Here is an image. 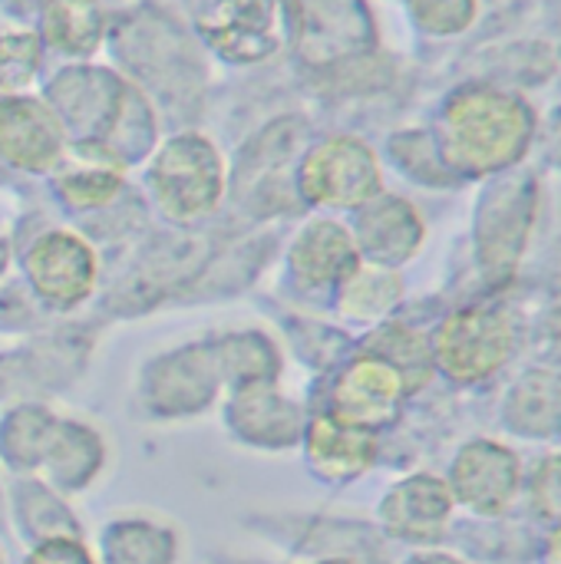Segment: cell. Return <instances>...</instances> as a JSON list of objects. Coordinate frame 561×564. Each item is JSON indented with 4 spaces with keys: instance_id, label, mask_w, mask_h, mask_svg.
<instances>
[{
    "instance_id": "7c38bea8",
    "label": "cell",
    "mask_w": 561,
    "mask_h": 564,
    "mask_svg": "<svg viewBox=\"0 0 561 564\" xmlns=\"http://www.w3.org/2000/svg\"><path fill=\"white\" fill-rule=\"evenodd\" d=\"M506 423L513 433L546 440L561 433V373L532 370L506 400Z\"/></svg>"
},
{
    "instance_id": "ac0fdd59",
    "label": "cell",
    "mask_w": 561,
    "mask_h": 564,
    "mask_svg": "<svg viewBox=\"0 0 561 564\" xmlns=\"http://www.w3.org/2000/svg\"><path fill=\"white\" fill-rule=\"evenodd\" d=\"M36 40L20 33V36H7L0 40V89H17L20 83H26L36 69Z\"/></svg>"
},
{
    "instance_id": "5bb4252c",
    "label": "cell",
    "mask_w": 561,
    "mask_h": 564,
    "mask_svg": "<svg viewBox=\"0 0 561 564\" xmlns=\"http://www.w3.org/2000/svg\"><path fill=\"white\" fill-rule=\"evenodd\" d=\"M291 261L308 281H331L341 278L344 268H354V241L337 225H314Z\"/></svg>"
},
{
    "instance_id": "ba28073f",
    "label": "cell",
    "mask_w": 561,
    "mask_h": 564,
    "mask_svg": "<svg viewBox=\"0 0 561 564\" xmlns=\"http://www.w3.org/2000/svg\"><path fill=\"white\" fill-rule=\"evenodd\" d=\"M503 192L506 195L489 205V221H483V235H479V258L489 278L513 274L532 228V205H536V198L529 195L532 182L529 185L509 182Z\"/></svg>"
},
{
    "instance_id": "603a6c76",
    "label": "cell",
    "mask_w": 561,
    "mask_h": 564,
    "mask_svg": "<svg viewBox=\"0 0 561 564\" xmlns=\"http://www.w3.org/2000/svg\"><path fill=\"white\" fill-rule=\"evenodd\" d=\"M546 562L561 564V529L549 539V552H546Z\"/></svg>"
},
{
    "instance_id": "8992f818",
    "label": "cell",
    "mask_w": 561,
    "mask_h": 564,
    "mask_svg": "<svg viewBox=\"0 0 561 564\" xmlns=\"http://www.w3.org/2000/svg\"><path fill=\"white\" fill-rule=\"evenodd\" d=\"M274 13V0H212V7L198 10V23L222 53L235 59H258L278 46Z\"/></svg>"
},
{
    "instance_id": "d6986e66",
    "label": "cell",
    "mask_w": 561,
    "mask_h": 564,
    "mask_svg": "<svg viewBox=\"0 0 561 564\" xmlns=\"http://www.w3.org/2000/svg\"><path fill=\"white\" fill-rule=\"evenodd\" d=\"M116 185H119V175H109L106 169H86V172H73L63 178V195L79 205H96V202H106Z\"/></svg>"
},
{
    "instance_id": "277c9868",
    "label": "cell",
    "mask_w": 561,
    "mask_h": 564,
    "mask_svg": "<svg viewBox=\"0 0 561 564\" xmlns=\"http://www.w3.org/2000/svg\"><path fill=\"white\" fill-rule=\"evenodd\" d=\"M522 489V463L513 449L479 440L453 466V492L476 516H503Z\"/></svg>"
},
{
    "instance_id": "4fadbf2b",
    "label": "cell",
    "mask_w": 561,
    "mask_h": 564,
    "mask_svg": "<svg viewBox=\"0 0 561 564\" xmlns=\"http://www.w3.org/2000/svg\"><path fill=\"white\" fill-rule=\"evenodd\" d=\"M377 443L370 430L350 426L344 420H317L311 430L314 466L331 479H350L374 463Z\"/></svg>"
},
{
    "instance_id": "8fae6325",
    "label": "cell",
    "mask_w": 561,
    "mask_h": 564,
    "mask_svg": "<svg viewBox=\"0 0 561 564\" xmlns=\"http://www.w3.org/2000/svg\"><path fill=\"white\" fill-rule=\"evenodd\" d=\"M0 152L30 169H43L60 155V122L33 99H10L0 106Z\"/></svg>"
},
{
    "instance_id": "9a60e30c",
    "label": "cell",
    "mask_w": 561,
    "mask_h": 564,
    "mask_svg": "<svg viewBox=\"0 0 561 564\" xmlns=\"http://www.w3.org/2000/svg\"><path fill=\"white\" fill-rule=\"evenodd\" d=\"M103 13L96 0H53L46 10V36L66 53H86L96 46Z\"/></svg>"
},
{
    "instance_id": "ffe728a7",
    "label": "cell",
    "mask_w": 561,
    "mask_h": 564,
    "mask_svg": "<svg viewBox=\"0 0 561 564\" xmlns=\"http://www.w3.org/2000/svg\"><path fill=\"white\" fill-rule=\"evenodd\" d=\"M532 502L542 516L561 519V456L539 466L532 482Z\"/></svg>"
},
{
    "instance_id": "30bf717a",
    "label": "cell",
    "mask_w": 561,
    "mask_h": 564,
    "mask_svg": "<svg viewBox=\"0 0 561 564\" xmlns=\"http://www.w3.org/2000/svg\"><path fill=\"white\" fill-rule=\"evenodd\" d=\"M450 512H453V492L446 482L433 476L407 479L384 502V522L390 525V532L413 542L440 539L450 522Z\"/></svg>"
},
{
    "instance_id": "2e32d148",
    "label": "cell",
    "mask_w": 561,
    "mask_h": 564,
    "mask_svg": "<svg viewBox=\"0 0 561 564\" xmlns=\"http://www.w3.org/2000/svg\"><path fill=\"white\" fill-rule=\"evenodd\" d=\"M387 218H390V225L384 221V208H377L367 218L364 231H367L370 248H377L380 258H393V261L417 251V241L423 235V228L417 221V212L410 205H403V202H387Z\"/></svg>"
},
{
    "instance_id": "e0dca14e",
    "label": "cell",
    "mask_w": 561,
    "mask_h": 564,
    "mask_svg": "<svg viewBox=\"0 0 561 564\" xmlns=\"http://www.w3.org/2000/svg\"><path fill=\"white\" fill-rule=\"evenodd\" d=\"M410 10L423 30L450 36L473 23L476 0H410Z\"/></svg>"
},
{
    "instance_id": "7402d4cb",
    "label": "cell",
    "mask_w": 561,
    "mask_h": 564,
    "mask_svg": "<svg viewBox=\"0 0 561 564\" xmlns=\"http://www.w3.org/2000/svg\"><path fill=\"white\" fill-rule=\"evenodd\" d=\"M549 155L561 169V109H555V116L549 119Z\"/></svg>"
},
{
    "instance_id": "cb8c5ba5",
    "label": "cell",
    "mask_w": 561,
    "mask_h": 564,
    "mask_svg": "<svg viewBox=\"0 0 561 564\" xmlns=\"http://www.w3.org/2000/svg\"><path fill=\"white\" fill-rule=\"evenodd\" d=\"M420 564H460V562H453V558H423Z\"/></svg>"
},
{
    "instance_id": "5b68a950",
    "label": "cell",
    "mask_w": 561,
    "mask_h": 564,
    "mask_svg": "<svg viewBox=\"0 0 561 564\" xmlns=\"http://www.w3.org/2000/svg\"><path fill=\"white\" fill-rule=\"evenodd\" d=\"M159 198L172 215H198L218 198V155L198 139L185 135L165 145L155 165Z\"/></svg>"
},
{
    "instance_id": "9c48e42d",
    "label": "cell",
    "mask_w": 561,
    "mask_h": 564,
    "mask_svg": "<svg viewBox=\"0 0 561 564\" xmlns=\"http://www.w3.org/2000/svg\"><path fill=\"white\" fill-rule=\"evenodd\" d=\"M30 274H33V284L40 288V294H46L50 301L76 304L93 288V274H96L93 251L86 248V241H79L66 231L50 235L33 248Z\"/></svg>"
},
{
    "instance_id": "3957f363",
    "label": "cell",
    "mask_w": 561,
    "mask_h": 564,
    "mask_svg": "<svg viewBox=\"0 0 561 564\" xmlns=\"http://www.w3.org/2000/svg\"><path fill=\"white\" fill-rule=\"evenodd\" d=\"M380 188L374 152L357 139H331L304 162V192L327 205H360Z\"/></svg>"
},
{
    "instance_id": "52a82bcc",
    "label": "cell",
    "mask_w": 561,
    "mask_h": 564,
    "mask_svg": "<svg viewBox=\"0 0 561 564\" xmlns=\"http://www.w3.org/2000/svg\"><path fill=\"white\" fill-rule=\"evenodd\" d=\"M403 390H407V380L390 360L364 357L337 383V420L374 430L393 420Z\"/></svg>"
},
{
    "instance_id": "44dd1931",
    "label": "cell",
    "mask_w": 561,
    "mask_h": 564,
    "mask_svg": "<svg viewBox=\"0 0 561 564\" xmlns=\"http://www.w3.org/2000/svg\"><path fill=\"white\" fill-rule=\"evenodd\" d=\"M26 564H89V558H86L83 549H76L69 542H50Z\"/></svg>"
},
{
    "instance_id": "7a4b0ae2",
    "label": "cell",
    "mask_w": 561,
    "mask_h": 564,
    "mask_svg": "<svg viewBox=\"0 0 561 564\" xmlns=\"http://www.w3.org/2000/svg\"><path fill=\"white\" fill-rule=\"evenodd\" d=\"M513 354V327L499 311L470 307L453 314L436 334V364L460 383L493 377Z\"/></svg>"
},
{
    "instance_id": "6da1fadb",
    "label": "cell",
    "mask_w": 561,
    "mask_h": 564,
    "mask_svg": "<svg viewBox=\"0 0 561 564\" xmlns=\"http://www.w3.org/2000/svg\"><path fill=\"white\" fill-rule=\"evenodd\" d=\"M536 135V112L516 93L493 86L456 89L443 109V152L450 165L483 175L519 162Z\"/></svg>"
}]
</instances>
